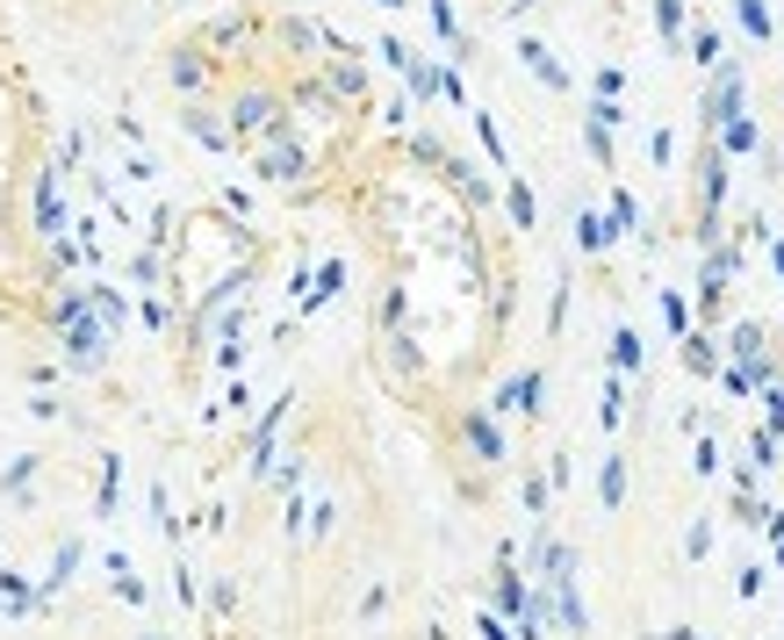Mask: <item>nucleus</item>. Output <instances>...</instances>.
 <instances>
[{
  "label": "nucleus",
  "instance_id": "obj_1",
  "mask_svg": "<svg viewBox=\"0 0 784 640\" xmlns=\"http://www.w3.org/2000/svg\"><path fill=\"white\" fill-rule=\"evenodd\" d=\"M58 331H66V368L72 374H95L101 360H109V317L95 310V288H66V296L51 302Z\"/></svg>",
  "mask_w": 784,
  "mask_h": 640
},
{
  "label": "nucleus",
  "instance_id": "obj_2",
  "mask_svg": "<svg viewBox=\"0 0 784 640\" xmlns=\"http://www.w3.org/2000/svg\"><path fill=\"white\" fill-rule=\"evenodd\" d=\"M58 173H66V166H43L37 173V188H29V223H37V238L43 246H51V238H66V194H58Z\"/></svg>",
  "mask_w": 784,
  "mask_h": 640
},
{
  "label": "nucleus",
  "instance_id": "obj_3",
  "mask_svg": "<svg viewBox=\"0 0 784 640\" xmlns=\"http://www.w3.org/2000/svg\"><path fill=\"white\" fill-rule=\"evenodd\" d=\"M80 561H87V540H58V554H51V569L37 576V590H43V604L58 598V590L72 583V576H80Z\"/></svg>",
  "mask_w": 784,
  "mask_h": 640
},
{
  "label": "nucleus",
  "instance_id": "obj_4",
  "mask_svg": "<svg viewBox=\"0 0 784 640\" xmlns=\"http://www.w3.org/2000/svg\"><path fill=\"white\" fill-rule=\"evenodd\" d=\"M37 453H22V461H8V468H0V490H8L14 497V504H29V497H37Z\"/></svg>",
  "mask_w": 784,
  "mask_h": 640
},
{
  "label": "nucleus",
  "instance_id": "obj_5",
  "mask_svg": "<svg viewBox=\"0 0 784 640\" xmlns=\"http://www.w3.org/2000/svg\"><path fill=\"white\" fill-rule=\"evenodd\" d=\"M267 116H274V101H267V94H238V101H230V137L259 130V123H267Z\"/></svg>",
  "mask_w": 784,
  "mask_h": 640
},
{
  "label": "nucleus",
  "instance_id": "obj_6",
  "mask_svg": "<svg viewBox=\"0 0 784 640\" xmlns=\"http://www.w3.org/2000/svg\"><path fill=\"white\" fill-rule=\"evenodd\" d=\"M116 490H122V453H101V490H95V518L116 511Z\"/></svg>",
  "mask_w": 784,
  "mask_h": 640
},
{
  "label": "nucleus",
  "instance_id": "obj_7",
  "mask_svg": "<svg viewBox=\"0 0 784 640\" xmlns=\"http://www.w3.org/2000/svg\"><path fill=\"white\" fill-rule=\"evenodd\" d=\"M202 80H209V58H202V51H180V58H173V87H180V94H195Z\"/></svg>",
  "mask_w": 784,
  "mask_h": 640
},
{
  "label": "nucleus",
  "instance_id": "obj_8",
  "mask_svg": "<svg viewBox=\"0 0 784 640\" xmlns=\"http://www.w3.org/2000/svg\"><path fill=\"white\" fill-rule=\"evenodd\" d=\"M188 130L202 137L209 151H224V144H230V123H217V116H209V109H188Z\"/></svg>",
  "mask_w": 784,
  "mask_h": 640
},
{
  "label": "nucleus",
  "instance_id": "obj_9",
  "mask_svg": "<svg viewBox=\"0 0 784 640\" xmlns=\"http://www.w3.org/2000/svg\"><path fill=\"white\" fill-rule=\"evenodd\" d=\"M259 173H267V180H296V173H302V151L274 144V151H267V159H259Z\"/></svg>",
  "mask_w": 784,
  "mask_h": 640
},
{
  "label": "nucleus",
  "instance_id": "obj_10",
  "mask_svg": "<svg viewBox=\"0 0 784 640\" xmlns=\"http://www.w3.org/2000/svg\"><path fill=\"white\" fill-rule=\"evenodd\" d=\"M95 310L109 317V331H122V324H130V296H116V288H101V281H95Z\"/></svg>",
  "mask_w": 784,
  "mask_h": 640
},
{
  "label": "nucleus",
  "instance_id": "obj_11",
  "mask_svg": "<svg viewBox=\"0 0 784 640\" xmlns=\"http://www.w3.org/2000/svg\"><path fill=\"white\" fill-rule=\"evenodd\" d=\"M80 159H87V137L66 130V144H58V166H80Z\"/></svg>",
  "mask_w": 784,
  "mask_h": 640
},
{
  "label": "nucleus",
  "instance_id": "obj_12",
  "mask_svg": "<svg viewBox=\"0 0 784 640\" xmlns=\"http://www.w3.org/2000/svg\"><path fill=\"white\" fill-rule=\"evenodd\" d=\"M116 598H122V604H145V583H137V569L116 576Z\"/></svg>",
  "mask_w": 784,
  "mask_h": 640
},
{
  "label": "nucleus",
  "instance_id": "obj_13",
  "mask_svg": "<svg viewBox=\"0 0 784 640\" xmlns=\"http://www.w3.org/2000/svg\"><path fill=\"white\" fill-rule=\"evenodd\" d=\"M58 410H66V403H58L51 389H37V396H29V418H58Z\"/></svg>",
  "mask_w": 784,
  "mask_h": 640
},
{
  "label": "nucleus",
  "instance_id": "obj_14",
  "mask_svg": "<svg viewBox=\"0 0 784 640\" xmlns=\"http://www.w3.org/2000/svg\"><path fill=\"white\" fill-rule=\"evenodd\" d=\"M145 640H166V633H145Z\"/></svg>",
  "mask_w": 784,
  "mask_h": 640
}]
</instances>
